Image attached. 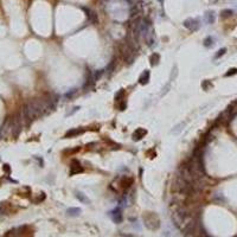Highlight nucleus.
<instances>
[{"instance_id":"nucleus-11","label":"nucleus","mask_w":237,"mask_h":237,"mask_svg":"<svg viewBox=\"0 0 237 237\" xmlns=\"http://www.w3.org/2000/svg\"><path fill=\"white\" fill-rule=\"evenodd\" d=\"M141 13V5L140 4H135L133 5L132 10H131V16L132 17H138Z\"/></svg>"},{"instance_id":"nucleus-8","label":"nucleus","mask_w":237,"mask_h":237,"mask_svg":"<svg viewBox=\"0 0 237 237\" xmlns=\"http://www.w3.org/2000/svg\"><path fill=\"white\" fill-rule=\"evenodd\" d=\"M150 76H151L150 70H145V71L140 75V77H139V83L142 84V85L147 84L148 82H150Z\"/></svg>"},{"instance_id":"nucleus-16","label":"nucleus","mask_w":237,"mask_h":237,"mask_svg":"<svg viewBox=\"0 0 237 237\" xmlns=\"http://www.w3.org/2000/svg\"><path fill=\"white\" fill-rule=\"evenodd\" d=\"M76 198L78 199V200H81L82 203H84V204H88L89 203V199L85 197V194H83L82 192H77L76 193Z\"/></svg>"},{"instance_id":"nucleus-17","label":"nucleus","mask_w":237,"mask_h":237,"mask_svg":"<svg viewBox=\"0 0 237 237\" xmlns=\"http://www.w3.org/2000/svg\"><path fill=\"white\" fill-rule=\"evenodd\" d=\"M233 14V11L232 10H223L222 12H221V17L222 18H229V17H231Z\"/></svg>"},{"instance_id":"nucleus-6","label":"nucleus","mask_w":237,"mask_h":237,"mask_svg":"<svg viewBox=\"0 0 237 237\" xmlns=\"http://www.w3.org/2000/svg\"><path fill=\"white\" fill-rule=\"evenodd\" d=\"M204 20L206 24H214L216 21V13L214 11H206L204 14Z\"/></svg>"},{"instance_id":"nucleus-24","label":"nucleus","mask_w":237,"mask_h":237,"mask_svg":"<svg viewBox=\"0 0 237 237\" xmlns=\"http://www.w3.org/2000/svg\"><path fill=\"white\" fill-rule=\"evenodd\" d=\"M236 72H237V69H230V70H229V71H228V72L225 74V76L228 77V76H231V75H235Z\"/></svg>"},{"instance_id":"nucleus-13","label":"nucleus","mask_w":237,"mask_h":237,"mask_svg":"<svg viewBox=\"0 0 237 237\" xmlns=\"http://www.w3.org/2000/svg\"><path fill=\"white\" fill-rule=\"evenodd\" d=\"M214 42H215V39H214L211 36H209V37H206V38L204 39L203 44H204L205 48H211V46H214V44H215Z\"/></svg>"},{"instance_id":"nucleus-12","label":"nucleus","mask_w":237,"mask_h":237,"mask_svg":"<svg viewBox=\"0 0 237 237\" xmlns=\"http://www.w3.org/2000/svg\"><path fill=\"white\" fill-rule=\"evenodd\" d=\"M150 62H151V65L154 67V65H158L159 62H160V55L159 53H153L150 58Z\"/></svg>"},{"instance_id":"nucleus-18","label":"nucleus","mask_w":237,"mask_h":237,"mask_svg":"<svg viewBox=\"0 0 237 237\" xmlns=\"http://www.w3.org/2000/svg\"><path fill=\"white\" fill-rule=\"evenodd\" d=\"M102 74H103V70H96L95 72H92V77H93L94 82H96L102 76Z\"/></svg>"},{"instance_id":"nucleus-9","label":"nucleus","mask_w":237,"mask_h":237,"mask_svg":"<svg viewBox=\"0 0 237 237\" xmlns=\"http://www.w3.org/2000/svg\"><path fill=\"white\" fill-rule=\"evenodd\" d=\"M84 133V129H81V128H72L70 129L69 132H67V134L64 135V138H72V136H76V135H79Z\"/></svg>"},{"instance_id":"nucleus-7","label":"nucleus","mask_w":237,"mask_h":237,"mask_svg":"<svg viewBox=\"0 0 237 237\" xmlns=\"http://www.w3.org/2000/svg\"><path fill=\"white\" fill-rule=\"evenodd\" d=\"M146 134H147V131H146L145 128H138V129H135V132L133 133V140L139 141V140H141Z\"/></svg>"},{"instance_id":"nucleus-15","label":"nucleus","mask_w":237,"mask_h":237,"mask_svg":"<svg viewBox=\"0 0 237 237\" xmlns=\"http://www.w3.org/2000/svg\"><path fill=\"white\" fill-rule=\"evenodd\" d=\"M123 97H125V90H123V89H121V90L116 94V96H115V101H116L117 103H120L121 101H123Z\"/></svg>"},{"instance_id":"nucleus-26","label":"nucleus","mask_w":237,"mask_h":237,"mask_svg":"<svg viewBox=\"0 0 237 237\" xmlns=\"http://www.w3.org/2000/svg\"><path fill=\"white\" fill-rule=\"evenodd\" d=\"M162 1H164V0H159V3H161V4H162Z\"/></svg>"},{"instance_id":"nucleus-10","label":"nucleus","mask_w":237,"mask_h":237,"mask_svg":"<svg viewBox=\"0 0 237 237\" xmlns=\"http://www.w3.org/2000/svg\"><path fill=\"white\" fill-rule=\"evenodd\" d=\"M81 212H82V210L79 207H69L68 211H67L68 216H70V217H77L81 215Z\"/></svg>"},{"instance_id":"nucleus-25","label":"nucleus","mask_w":237,"mask_h":237,"mask_svg":"<svg viewBox=\"0 0 237 237\" xmlns=\"http://www.w3.org/2000/svg\"><path fill=\"white\" fill-rule=\"evenodd\" d=\"M127 1H129V3H136V1H139V0H127Z\"/></svg>"},{"instance_id":"nucleus-5","label":"nucleus","mask_w":237,"mask_h":237,"mask_svg":"<svg viewBox=\"0 0 237 237\" xmlns=\"http://www.w3.org/2000/svg\"><path fill=\"white\" fill-rule=\"evenodd\" d=\"M83 10L87 12V17H88L89 21L93 23V24H97V23H99L97 14H96V13H95L93 10H90V9H87V7H83Z\"/></svg>"},{"instance_id":"nucleus-1","label":"nucleus","mask_w":237,"mask_h":237,"mask_svg":"<svg viewBox=\"0 0 237 237\" xmlns=\"http://www.w3.org/2000/svg\"><path fill=\"white\" fill-rule=\"evenodd\" d=\"M143 223L151 230H157L160 226V219H159L158 215H155L153 212H146L143 215Z\"/></svg>"},{"instance_id":"nucleus-14","label":"nucleus","mask_w":237,"mask_h":237,"mask_svg":"<svg viewBox=\"0 0 237 237\" xmlns=\"http://www.w3.org/2000/svg\"><path fill=\"white\" fill-rule=\"evenodd\" d=\"M185 125H186L185 122H180L179 125H177V126H175V127L173 128L172 133H173V134H175V135H177V134H179V133L182 132V129L184 128V126H185Z\"/></svg>"},{"instance_id":"nucleus-21","label":"nucleus","mask_w":237,"mask_h":237,"mask_svg":"<svg viewBox=\"0 0 237 237\" xmlns=\"http://www.w3.org/2000/svg\"><path fill=\"white\" fill-rule=\"evenodd\" d=\"M225 52H226V49L225 48H223V49H221V50H218L217 51V53L215 55V59H218L219 57H222V56H224L225 55Z\"/></svg>"},{"instance_id":"nucleus-23","label":"nucleus","mask_w":237,"mask_h":237,"mask_svg":"<svg viewBox=\"0 0 237 237\" xmlns=\"http://www.w3.org/2000/svg\"><path fill=\"white\" fill-rule=\"evenodd\" d=\"M126 107H127L126 101H121L120 103H118V108H120V110H125V109H126Z\"/></svg>"},{"instance_id":"nucleus-22","label":"nucleus","mask_w":237,"mask_h":237,"mask_svg":"<svg viewBox=\"0 0 237 237\" xmlns=\"http://www.w3.org/2000/svg\"><path fill=\"white\" fill-rule=\"evenodd\" d=\"M202 87L204 88V90H207V88H209V87H212V84H211L210 82H207V81H205V82H203Z\"/></svg>"},{"instance_id":"nucleus-2","label":"nucleus","mask_w":237,"mask_h":237,"mask_svg":"<svg viewBox=\"0 0 237 237\" xmlns=\"http://www.w3.org/2000/svg\"><path fill=\"white\" fill-rule=\"evenodd\" d=\"M184 26L190 30V31L194 32V31H198L199 27H200V21L196 18H187L184 20Z\"/></svg>"},{"instance_id":"nucleus-3","label":"nucleus","mask_w":237,"mask_h":237,"mask_svg":"<svg viewBox=\"0 0 237 237\" xmlns=\"http://www.w3.org/2000/svg\"><path fill=\"white\" fill-rule=\"evenodd\" d=\"M109 216L113 219V222H115V223H121L122 222V211H121L120 207H116V209H114L113 211H110Z\"/></svg>"},{"instance_id":"nucleus-19","label":"nucleus","mask_w":237,"mask_h":237,"mask_svg":"<svg viewBox=\"0 0 237 237\" xmlns=\"http://www.w3.org/2000/svg\"><path fill=\"white\" fill-rule=\"evenodd\" d=\"M77 92H78V89L74 88V89H71V90H69V92L65 94V97H67V99H72V97L77 94Z\"/></svg>"},{"instance_id":"nucleus-20","label":"nucleus","mask_w":237,"mask_h":237,"mask_svg":"<svg viewBox=\"0 0 237 237\" xmlns=\"http://www.w3.org/2000/svg\"><path fill=\"white\" fill-rule=\"evenodd\" d=\"M132 183H133V179H132V178H127V179L125 178V179L122 180V186L127 189V187H129V186L132 185Z\"/></svg>"},{"instance_id":"nucleus-4","label":"nucleus","mask_w":237,"mask_h":237,"mask_svg":"<svg viewBox=\"0 0 237 237\" xmlns=\"http://www.w3.org/2000/svg\"><path fill=\"white\" fill-rule=\"evenodd\" d=\"M83 172V167L81 166V164L77 160H72L70 164V175H75L77 173H82Z\"/></svg>"}]
</instances>
